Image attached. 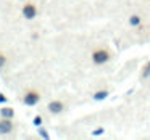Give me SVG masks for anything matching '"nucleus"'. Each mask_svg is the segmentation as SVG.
<instances>
[{"instance_id": "10", "label": "nucleus", "mask_w": 150, "mask_h": 140, "mask_svg": "<svg viewBox=\"0 0 150 140\" xmlns=\"http://www.w3.org/2000/svg\"><path fill=\"white\" fill-rule=\"evenodd\" d=\"M105 97H107V92H100V94L95 95V100H102V98H105Z\"/></svg>"}, {"instance_id": "13", "label": "nucleus", "mask_w": 150, "mask_h": 140, "mask_svg": "<svg viewBox=\"0 0 150 140\" xmlns=\"http://www.w3.org/2000/svg\"><path fill=\"white\" fill-rule=\"evenodd\" d=\"M102 132H103V130H102V129H97V130H95L94 134H95V135H98V134H102Z\"/></svg>"}, {"instance_id": "2", "label": "nucleus", "mask_w": 150, "mask_h": 140, "mask_svg": "<svg viewBox=\"0 0 150 140\" xmlns=\"http://www.w3.org/2000/svg\"><path fill=\"white\" fill-rule=\"evenodd\" d=\"M23 15L26 20H34V18L37 16V8L34 4H26L23 7Z\"/></svg>"}, {"instance_id": "7", "label": "nucleus", "mask_w": 150, "mask_h": 140, "mask_svg": "<svg viewBox=\"0 0 150 140\" xmlns=\"http://www.w3.org/2000/svg\"><path fill=\"white\" fill-rule=\"evenodd\" d=\"M5 63H7V56H5L4 53H0V69L5 66Z\"/></svg>"}, {"instance_id": "6", "label": "nucleus", "mask_w": 150, "mask_h": 140, "mask_svg": "<svg viewBox=\"0 0 150 140\" xmlns=\"http://www.w3.org/2000/svg\"><path fill=\"white\" fill-rule=\"evenodd\" d=\"M107 58H108V55L105 52H95L94 53V61L95 63H103V61H107Z\"/></svg>"}, {"instance_id": "1", "label": "nucleus", "mask_w": 150, "mask_h": 140, "mask_svg": "<svg viewBox=\"0 0 150 140\" xmlns=\"http://www.w3.org/2000/svg\"><path fill=\"white\" fill-rule=\"evenodd\" d=\"M39 100H40V95H39V92H36V90H29V92H26V95H24V103H26L28 106L37 105Z\"/></svg>"}, {"instance_id": "4", "label": "nucleus", "mask_w": 150, "mask_h": 140, "mask_svg": "<svg viewBox=\"0 0 150 140\" xmlns=\"http://www.w3.org/2000/svg\"><path fill=\"white\" fill-rule=\"evenodd\" d=\"M62 110H63V103H62V101H57L55 100V101H50V103H49V111H50V113L58 114Z\"/></svg>"}, {"instance_id": "11", "label": "nucleus", "mask_w": 150, "mask_h": 140, "mask_svg": "<svg viewBox=\"0 0 150 140\" xmlns=\"http://www.w3.org/2000/svg\"><path fill=\"white\" fill-rule=\"evenodd\" d=\"M7 100H8V98L5 97L4 94H0V103H7Z\"/></svg>"}, {"instance_id": "12", "label": "nucleus", "mask_w": 150, "mask_h": 140, "mask_svg": "<svg viewBox=\"0 0 150 140\" xmlns=\"http://www.w3.org/2000/svg\"><path fill=\"white\" fill-rule=\"evenodd\" d=\"M131 23L136 24V23H139V20H137V18H132V20H131Z\"/></svg>"}, {"instance_id": "8", "label": "nucleus", "mask_w": 150, "mask_h": 140, "mask_svg": "<svg viewBox=\"0 0 150 140\" xmlns=\"http://www.w3.org/2000/svg\"><path fill=\"white\" fill-rule=\"evenodd\" d=\"M39 134H40V137H42V139H49V134H47V130L42 129L40 126H39Z\"/></svg>"}, {"instance_id": "3", "label": "nucleus", "mask_w": 150, "mask_h": 140, "mask_svg": "<svg viewBox=\"0 0 150 140\" xmlns=\"http://www.w3.org/2000/svg\"><path fill=\"white\" fill-rule=\"evenodd\" d=\"M11 130H13V122H11V119L2 117V119H0V134L7 135V134L11 132Z\"/></svg>"}, {"instance_id": "5", "label": "nucleus", "mask_w": 150, "mask_h": 140, "mask_svg": "<svg viewBox=\"0 0 150 140\" xmlns=\"http://www.w3.org/2000/svg\"><path fill=\"white\" fill-rule=\"evenodd\" d=\"M0 116L2 117H7V119H13L15 116V110L10 106H4L2 110H0Z\"/></svg>"}, {"instance_id": "9", "label": "nucleus", "mask_w": 150, "mask_h": 140, "mask_svg": "<svg viewBox=\"0 0 150 140\" xmlns=\"http://www.w3.org/2000/svg\"><path fill=\"white\" fill-rule=\"evenodd\" d=\"M34 126H37V127L42 126V117H40V116H36V117H34Z\"/></svg>"}, {"instance_id": "14", "label": "nucleus", "mask_w": 150, "mask_h": 140, "mask_svg": "<svg viewBox=\"0 0 150 140\" xmlns=\"http://www.w3.org/2000/svg\"><path fill=\"white\" fill-rule=\"evenodd\" d=\"M21 2H23V0H21Z\"/></svg>"}]
</instances>
